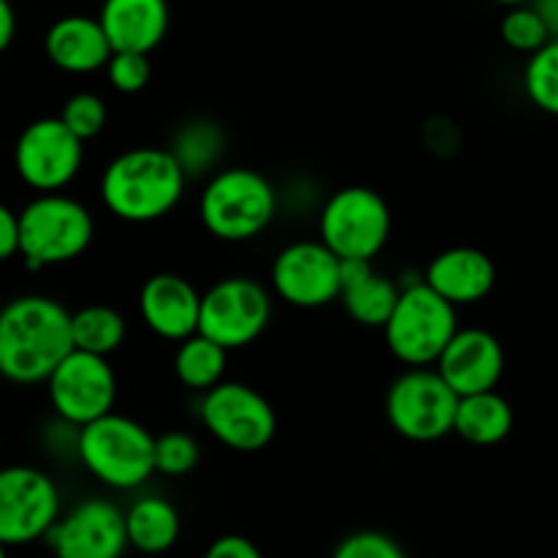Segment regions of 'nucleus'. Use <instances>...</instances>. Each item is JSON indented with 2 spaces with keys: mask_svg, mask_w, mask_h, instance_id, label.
Wrapping results in <instances>:
<instances>
[{
  "mask_svg": "<svg viewBox=\"0 0 558 558\" xmlns=\"http://www.w3.org/2000/svg\"><path fill=\"white\" fill-rule=\"evenodd\" d=\"M20 254V213L0 202V262Z\"/></svg>",
  "mask_w": 558,
  "mask_h": 558,
  "instance_id": "obj_34",
  "label": "nucleus"
},
{
  "mask_svg": "<svg viewBox=\"0 0 558 558\" xmlns=\"http://www.w3.org/2000/svg\"><path fill=\"white\" fill-rule=\"evenodd\" d=\"M104 71H107V80L114 90L123 93V96H134L150 85L153 63L150 54L145 52H112Z\"/></svg>",
  "mask_w": 558,
  "mask_h": 558,
  "instance_id": "obj_31",
  "label": "nucleus"
},
{
  "mask_svg": "<svg viewBox=\"0 0 558 558\" xmlns=\"http://www.w3.org/2000/svg\"><path fill=\"white\" fill-rule=\"evenodd\" d=\"M330 558H409L407 550L385 532H374V529H363L349 537H343L336 545Z\"/></svg>",
  "mask_w": 558,
  "mask_h": 558,
  "instance_id": "obj_32",
  "label": "nucleus"
},
{
  "mask_svg": "<svg viewBox=\"0 0 558 558\" xmlns=\"http://www.w3.org/2000/svg\"><path fill=\"white\" fill-rule=\"evenodd\" d=\"M0 558H9V545L0 543Z\"/></svg>",
  "mask_w": 558,
  "mask_h": 558,
  "instance_id": "obj_38",
  "label": "nucleus"
},
{
  "mask_svg": "<svg viewBox=\"0 0 558 558\" xmlns=\"http://www.w3.org/2000/svg\"><path fill=\"white\" fill-rule=\"evenodd\" d=\"M58 118L69 125L71 134L80 136L82 142H90L107 129L109 109H107V101H104L98 93L80 90L74 93V96L65 98Z\"/></svg>",
  "mask_w": 558,
  "mask_h": 558,
  "instance_id": "obj_29",
  "label": "nucleus"
},
{
  "mask_svg": "<svg viewBox=\"0 0 558 558\" xmlns=\"http://www.w3.org/2000/svg\"><path fill=\"white\" fill-rule=\"evenodd\" d=\"M458 396L434 365L407 368L396 376L385 398V414L390 428L414 445H430L456 434Z\"/></svg>",
  "mask_w": 558,
  "mask_h": 558,
  "instance_id": "obj_8",
  "label": "nucleus"
},
{
  "mask_svg": "<svg viewBox=\"0 0 558 558\" xmlns=\"http://www.w3.org/2000/svg\"><path fill=\"white\" fill-rule=\"evenodd\" d=\"M401 298V283L392 281L381 270H376L374 262H343L341 298L347 316L357 322L360 327H374L381 330L390 319Z\"/></svg>",
  "mask_w": 558,
  "mask_h": 558,
  "instance_id": "obj_21",
  "label": "nucleus"
},
{
  "mask_svg": "<svg viewBox=\"0 0 558 558\" xmlns=\"http://www.w3.org/2000/svg\"><path fill=\"white\" fill-rule=\"evenodd\" d=\"M423 281L456 308L483 303L496 287V265L485 251L456 245L430 259Z\"/></svg>",
  "mask_w": 558,
  "mask_h": 558,
  "instance_id": "obj_18",
  "label": "nucleus"
},
{
  "mask_svg": "<svg viewBox=\"0 0 558 558\" xmlns=\"http://www.w3.org/2000/svg\"><path fill=\"white\" fill-rule=\"evenodd\" d=\"M44 52L54 69L82 76L107 69L114 49L98 16L69 14L49 25L44 36Z\"/></svg>",
  "mask_w": 558,
  "mask_h": 558,
  "instance_id": "obj_20",
  "label": "nucleus"
},
{
  "mask_svg": "<svg viewBox=\"0 0 558 558\" xmlns=\"http://www.w3.org/2000/svg\"><path fill=\"white\" fill-rule=\"evenodd\" d=\"M60 518V490L36 466H0V543H36Z\"/></svg>",
  "mask_w": 558,
  "mask_h": 558,
  "instance_id": "obj_14",
  "label": "nucleus"
},
{
  "mask_svg": "<svg viewBox=\"0 0 558 558\" xmlns=\"http://www.w3.org/2000/svg\"><path fill=\"white\" fill-rule=\"evenodd\" d=\"M140 319L156 338L180 343L199 332L202 292L178 272H156L140 289Z\"/></svg>",
  "mask_w": 558,
  "mask_h": 558,
  "instance_id": "obj_17",
  "label": "nucleus"
},
{
  "mask_svg": "<svg viewBox=\"0 0 558 558\" xmlns=\"http://www.w3.org/2000/svg\"><path fill=\"white\" fill-rule=\"evenodd\" d=\"M532 5L537 9V14L543 16L550 38H558V0H532Z\"/></svg>",
  "mask_w": 558,
  "mask_h": 558,
  "instance_id": "obj_36",
  "label": "nucleus"
},
{
  "mask_svg": "<svg viewBox=\"0 0 558 558\" xmlns=\"http://www.w3.org/2000/svg\"><path fill=\"white\" fill-rule=\"evenodd\" d=\"M202 558H265L262 556L259 545L254 539L243 537V534H223V537L213 539L207 545L205 556Z\"/></svg>",
  "mask_w": 558,
  "mask_h": 558,
  "instance_id": "obj_33",
  "label": "nucleus"
},
{
  "mask_svg": "<svg viewBox=\"0 0 558 558\" xmlns=\"http://www.w3.org/2000/svg\"><path fill=\"white\" fill-rule=\"evenodd\" d=\"M278 191L251 167H223L199 194V221L221 243L256 240L278 216Z\"/></svg>",
  "mask_w": 558,
  "mask_h": 558,
  "instance_id": "obj_3",
  "label": "nucleus"
},
{
  "mask_svg": "<svg viewBox=\"0 0 558 558\" xmlns=\"http://www.w3.org/2000/svg\"><path fill=\"white\" fill-rule=\"evenodd\" d=\"M71 336H74V349L109 357L125 343L129 325L118 308L93 303L71 314Z\"/></svg>",
  "mask_w": 558,
  "mask_h": 558,
  "instance_id": "obj_26",
  "label": "nucleus"
},
{
  "mask_svg": "<svg viewBox=\"0 0 558 558\" xmlns=\"http://www.w3.org/2000/svg\"><path fill=\"white\" fill-rule=\"evenodd\" d=\"M44 385H47L49 407L58 414L60 423L82 428L114 412L118 376L109 365V357H101V354L71 349Z\"/></svg>",
  "mask_w": 558,
  "mask_h": 558,
  "instance_id": "obj_11",
  "label": "nucleus"
},
{
  "mask_svg": "<svg viewBox=\"0 0 558 558\" xmlns=\"http://www.w3.org/2000/svg\"><path fill=\"white\" fill-rule=\"evenodd\" d=\"M189 174L169 147H131L107 163L101 174V202L125 223H153L183 202Z\"/></svg>",
  "mask_w": 558,
  "mask_h": 558,
  "instance_id": "obj_2",
  "label": "nucleus"
},
{
  "mask_svg": "<svg viewBox=\"0 0 558 558\" xmlns=\"http://www.w3.org/2000/svg\"><path fill=\"white\" fill-rule=\"evenodd\" d=\"M76 458L107 488L136 490L156 474V436L134 417L109 412L82 425Z\"/></svg>",
  "mask_w": 558,
  "mask_h": 558,
  "instance_id": "obj_4",
  "label": "nucleus"
},
{
  "mask_svg": "<svg viewBox=\"0 0 558 558\" xmlns=\"http://www.w3.org/2000/svg\"><path fill=\"white\" fill-rule=\"evenodd\" d=\"M199 441L185 430H167L156 436V474L163 477H185L199 466Z\"/></svg>",
  "mask_w": 558,
  "mask_h": 558,
  "instance_id": "obj_30",
  "label": "nucleus"
},
{
  "mask_svg": "<svg viewBox=\"0 0 558 558\" xmlns=\"http://www.w3.org/2000/svg\"><path fill=\"white\" fill-rule=\"evenodd\" d=\"M199 420L207 434L234 452H259L276 439L278 417L265 396L245 381H227L202 392Z\"/></svg>",
  "mask_w": 558,
  "mask_h": 558,
  "instance_id": "obj_10",
  "label": "nucleus"
},
{
  "mask_svg": "<svg viewBox=\"0 0 558 558\" xmlns=\"http://www.w3.org/2000/svg\"><path fill=\"white\" fill-rule=\"evenodd\" d=\"M499 33L501 41L521 54H534L537 49H543L545 44L550 41L548 27H545L543 16L537 14V9H534L532 3L507 9V14L501 16Z\"/></svg>",
  "mask_w": 558,
  "mask_h": 558,
  "instance_id": "obj_28",
  "label": "nucleus"
},
{
  "mask_svg": "<svg viewBox=\"0 0 558 558\" xmlns=\"http://www.w3.org/2000/svg\"><path fill=\"white\" fill-rule=\"evenodd\" d=\"M390 234V205L368 185L332 191L319 210V240L343 262H374Z\"/></svg>",
  "mask_w": 558,
  "mask_h": 558,
  "instance_id": "obj_7",
  "label": "nucleus"
},
{
  "mask_svg": "<svg viewBox=\"0 0 558 558\" xmlns=\"http://www.w3.org/2000/svg\"><path fill=\"white\" fill-rule=\"evenodd\" d=\"M270 319V289L251 276H227L202 292L199 332L229 352L259 341Z\"/></svg>",
  "mask_w": 558,
  "mask_h": 558,
  "instance_id": "obj_9",
  "label": "nucleus"
},
{
  "mask_svg": "<svg viewBox=\"0 0 558 558\" xmlns=\"http://www.w3.org/2000/svg\"><path fill=\"white\" fill-rule=\"evenodd\" d=\"M74 349L71 311L47 294H22L0 308V376L41 385Z\"/></svg>",
  "mask_w": 558,
  "mask_h": 558,
  "instance_id": "obj_1",
  "label": "nucleus"
},
{
  "mask_svg": "<svg viewBox=\"0 0 558 558\" xmlns=\"http://www.w3.org/2000/svg\"><path fill=\"white\" fill-rule=\"evenodd\" d=\"M169 150L178 158L189 180L210 178L221 167L223 150H227V134H223L216 120L194 118L174 131Z\"/></svg>",
  "mask_w": 558,
  "mask_h": 558,
  "instance_id": "obj_24",
  "label": "nucleus"
},
{
  "mask_svg": "<svg viewBox=\"0 0 558 558\" xmlns=\"http://www.w3.org/2000/svg\"><path fill=\"white\" fill-rule=\"evenodd\" d=\"M496 5H505V9H512V5H523V3H532V0H490Z\"/></svg>",
  "mask_w": 558,
  "mask_h": 558,
  "instance_id": "obj_37",
  "label": "nucleus"
},
{
  "mask_svg": "<svg viewBox=\"0 0 558 558\" xmlns=\"http://www.w3.org/2000/svg\"><path fill=\"white\" fill-rule=\"evenodd\" d=\"M227 363L229 349H223L221 343L202 336V332H194V336H189L185 341L178 343L172 368L185 390L199 392L202 396V392L221 385L223 376H227Z\"/></svg>",
  "mask_w": 558,
  "mask_h": 558,
  "instance_id": "obj_25",
  "label": "nucleus"
},
{
  "mask_svg": "<svg viewBox=\"0 0 558 558\" xmlns=\"http://www.w3.org/2000/svg\"><path fill=\"white\" fill-rule=\"evenodd\" d=\"M54 558H123L129 550L125 510L109 499H85L58 518L47 534Z\"/></svg>",
  "mask_w": 558,
  "mask_h": 558,
  "instance_id": "obj_15",
  "label": "nucleus"
},
{
  "mask_svg": "<svg viewBox=\"0 0 558 558\" xmlns=\"http://www.w3.org/2000/svg\"><path fill=\"white\" fill-rule=\"evenodd\" d=\"M98 22L114 52L153 54L167 38L172 11L167 0H104Z\"/></svg>",
  "mask_w": 558,
  "mask_h": 558,
  "instance_id": "obj_19",
  "label": "nucleus"
},
{
  "mask_svg": "<svg viewBox=\"0 0 558 558\" xmlns=\"http://www.w3.org/2000/svg\"><path fill=\"white\" fill-rule=\"evenodd\" d=\"M180 512L163 496H140L125 510V532H129V548L142 556H163L178 545L180 539Z\"/></svg>",
  "mask_w": 558,
  "mask_h": 558,
  "instance_id": "obj_22",
  "label": "nucleus"
},
{
  "mask_svg": "<svg viewBox=\"0 0 558 558\" xmlns=\"http://www.w3.org/2000/svg\"><path fill=\"white\" fill-rule=\"evenodd\" d=\"M16 36V11L11 0H0V54L11 47Z\"/></svg>",
  "mask_w": 558,
  "mask_h": 558,
  "instance_id": "obj_35",
  "label": "nucleus"
},
{
  "mask_svg": "<svg viewBox=\"0 0 558 558\" xmlns=\"http://www.w3.org/2000/svg\"><path fill=\"white\" fill-rule=\"evenodd\" d=\"M85 163V142L71 134L60 118H38L25 125L14 145V169L38 194L63 191Z\"/></svg>",
  "mask_w": 558,
  "mask_h": 558,
  "instance_id": "obj_13",
  "label": "nucleus"
},
{
  "mask_svg": "<svg viewBox=\"0 0 558 558\" xmlns=\"http://www.w3.org/2000/svg\"><path fill=\"white\" fill-rule=\"evenodd\" d=\"M523 90L539 112L558 118V38H550L543 49L529 54Z\"/></svg>",
  "mask_w": 558,
  "mask_h": 558,
  "instance_id": "obj_27",
  "label": "nucleus"
},
{
  "mask_svg": "<svg viewBox=\"0 0 558 558\" xmlns=\"http://www.w3.org/2000/svg\"><path fill=\"white\" fill-rule=\"evenodd\" d=\"M343 259L322 240H294L283 245L270 265V287L292 308L314 311L341 298Z\"/></svg>",
  "mask_w": 558,
  "mask_h": 558,
  "instance_id": "obj_12",
  "label": "nucleus"
},
{
  "mask_svg": "<svg viewBox=\"0 0 558 558\" xmlns=\"http://www.w3.org/2000/svg\"><path fill=\"white\" fill-rule=\"evenodd\" d=\"M93 238V213L63 191L38 194L20 210V256L31 270L80 259Z\"/></svg>",
  "mask_w": 558,
  "mask_h": 558,
  "instance_id": "obj_5",
  "label": "nucleus"
},
{
  "mask_svg": "<svg viewBox=\"0 0 558 558\" xmlns=\"http://www.w3.org/2000/svg\"><path fill=\"white\" fill-rule=\"evenodd\" d=\"M458 330H461L458 308L447 303L436 289H430L423 278L403 283L401 298L387 325L381 327L390 354L407 368L436 365Z\"/></svg>",
  "mask_w": 558,
  "mask_h": 558,
  "instance_id": "obj_6",
  "label": "nucleus"
},
{
  "mask_svg": "<svg viewBox=\"0 0 558 558\" xmlns=\"http://www.w3.org/2000/svg\"><path fill=\"white\" fill-rule=\"evenodd\" d=\"M515 412L499 390L474 392L458 401L456 434L474 447H496L512 434Z\"/></svg>",
  "mask_w": 558,
  "mask_h": 558,
  "instance_id": "obj_23",
  "label": "nucleus"
},
{
  "mask_svg": "<svg viewBox=\"0 0 558 558\" xmlns=\"http://www.w3.org/2000/svg\"><path fill=\"white\" fill-rule=\"evenodd\" d=\"M458 396L499 390L507 354L499 338L483 327H461L434 365Z\"/></svg>",
  "mask_w": 558,
  "mask_h": 558,
  "instance_id": "obj_16",
  "label": "nucleus"
}]
</instances>
